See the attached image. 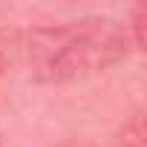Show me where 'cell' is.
<instances>
[{
	"instance_id": "cell-1",
	"label": "cell",
	"mask_w": 147,
	"mask_h": 147,
	"mask_svg": "<svg viewBox=\"0 0 147 147\" xmlns=\"http://www.w3.org/2000/svg\"><path fill=\"white\" fill-rule=\"evenodd\" d=\"M95 26H69L58 32H43L52 43H40L38 52H43L40 66L49 78L75 75L81 69H95L104 63H113L124 55V38L107 26L110 20H92Z\"/></svg>"
},
{
	"instance_id": "cell-2",
	"label": "cell",
	"mask_w": 147,
	"mask_h": 147,
	"mask_svg": "<svg viewBox=\"0 0 147 147\" xmlns=\"http://www.w3.org/2000/svg\"><path fill=\"white\" fill-rule=\"evenodd\" d=\"M3 69H6V49L0 46V72H3Z\"/></svg>"
}]
</instances>
